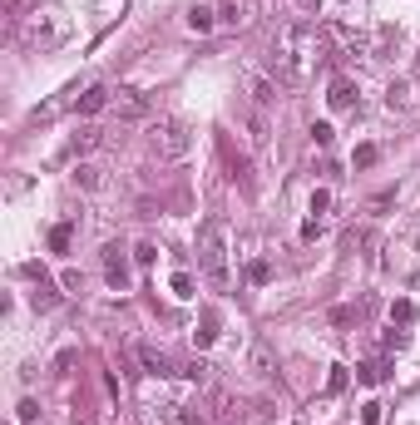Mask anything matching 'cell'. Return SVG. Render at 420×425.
Here are the masks:
<instances>
[{
    "label": "cell",
    "mask_w": 420,
    "mask_h": 425,
    "mask_svg": "<svg viewBox=\"0 0 420 425\" xmlns=\"http://www.w3.org/2000/svg\"><path fill=\"white\" fill-rule=\"evenodd\" d=\"M317 49H322L317 30H311L306 20H287V25L272 35V79L287 84V89L306 84L311 65H317Z\"/></svg>",
    "instance_id": "obj_1"
},
{
    "label": "cell",
    "mask_w": 420,
    "mask_h": 425,
    "mask_svg": "<svg viewBox=\"0 0 420 425\" xmlns=\"http://www.w3.org/2000/svg\"><path fill=\"white\" fill-rule=\"evenodd\" d=\"M15 30H20V40H25V49H60L65 40H70V20L60 15V10H30L25 20H15Z\"/></svg>",
    "instance_id": "obj_2"
},
{
    "label": "cell",
    "mask_w": 420,
    "mask_h": 425,
    "mask_svg": "<svg viewBox=\"0 0 420 425\" xmlns=\"http://www.w3.org/2000/svg\"><path fill=\"white\" fill-rule=\"evenodd\" d=\"M198 272L213 282L218 292L228 287V228L218 218L203 223V233H198Z\"/></svg>",
    "instance_id": "obj_3"
},
{
    "label": "cell",
    "mask_w": 420,
    "mask_h": 425,
    "mask_svg": "<svg viewBox=\"0 0 420 425\" xmlns=\"http://www.w3.org/2000/svg\"><path fill=\"white\" fill-rule=\"evenodd\" d=\"M148 148L164 158V164H183V158L193 153V134L183 119H153L148 124Z\"/></svg>",
    "instance_id": "obj_4"
},
{
    "label": "cell",
    "mask_w": 420,
    "mask_h": 425,
    "mask_svg": "<svg viewBox=\"0 0 420 425\" xmlns=\"http://www.w3.org/2000/svg\"><path fill=\"white\" fill-rule=\"evenodd\" d=\"M242 84H247V94H252V104H257V114H267L272 109V99H277V79H267L262 70H242Z\"/></svg>",
    "instance_id": "obj_5"
},
{
    "label": "cell",
    "mask_w": 420,
    "mask_h": 425,
    "mask_svg": "<svg viewBox=\"0 0 420 425\" xmlns=\"http://www.w3.org/2000/svg\"><path fill=\"white\" fill-rule=\"evenodd\" d=\"M109 104H114V114H119V119H129V124H134V119H148V99H143L139 89H119Z\"/></svg>",
    "instance_id": "obj_6"
},
{
    "label": "cell",
    "mask_w": 420,
    "mask_h": 425,
    "mask_svg": "<svg viewBox=\"0 0 420 425\" xmlns=\"http://www.w3.org/2000/svg\"><path fill=\"white\" fill-rule=\"evenodd\" d=\"M139 361L148 366V376H178V361H173L169 351H159L153 341H143V346H139Z\"/></svg>",
    "instance_id": "obj_7"
},
{
    "label": "cell",
    "mask_w": 420,
    "mask_h": 425,
    "mask_svg": "<svg viewBox=\"0 0 420 425\" xmlns=\"http://www.w3.org/2000/svg\"><path fill=\"white\" fill-rule=\"evenodd\" d=\"M104 277H109L114 292H129V262H124V252H119L114 242L104 247Z\"/></svg>",
    "instance_id": "obj_8"
},
{
    "label": "cell",
    "mask_w": 420,
    "mask_h": 425,
    "mask_svg": "<svg viewBox=\"0 0 420 425\" xmlns=\"http://www.w3.org/2000/svg\"><path fill=\"white\" fill-rule=\"evenodd\" d=\"M104 144V134L94 129V124H84V129H75L70 134V144H65V158H84V153H94Z\"/></svg>",
    "instance_id": "obj_9"
},
{
    "label": "cell",
    "mask_w": 420,
    "mask_h": 425,
    "mask_svg": "<svg viewBox=\"0 0 420 425\" xmlns=\"http://www.w3.org/2000/svg\"><path fill=\"white\" fill-rule=\"evenodd\" d=\"M104 104H109V89H104V84H89V89L75 99V109H79V114H99Z\"/></svg>",
    "instance_id": "obj_10"
},
{
    "label": "cell",
    "mask_w": 420,
    "mask_h": 425,
    "mask_svg": "<svg viewBox=\"0 0 420 425\" xmlns=\"http://www.w3.org/2000/svg\"><path fill=\"white\" fill-rule=\"evenodd\" d=\"M332 35H336V40L346 45V55H366V49H371V45H366V35H361V30H351V25H341V20L332 25Z\"/></svg>",
    "instance_id": "obj_11"
},
{
    "label": "cell",
    "mask_w": 420,
    "mask_h": 425,
    "mask_svg": "<svg viewBox=\"0 0 420 425\" xmlns=\"http://www.w3.org/2000/svg\"><path fill=\"white\" fill-rule=\"evenodd\" d=\"M75 183H79L84 193H99V188H104V169H99V164H75Z\"/></svg>",
    "instance_id": "obj_12"
},
{
    "label": "cell",
    "mask_w": 420,
    "mask_h": 425,
    "mask_svg": "<svg viewBox=\"0 0 420 425\" xmlns=\"http://www.w3.org/2000/svg\"><path fill=\"white\" fill-rule=\"evenodd\" d=\"M247 366L257 371V376H277V361H272V351L262 346V341H257V346L247 351Z\"/></svg>",
    "instance_id": "obj_13"
},
{
    "label": "cell",
    "mask_w": 420,
    "mask_h": 425,
    "mask_svg": "<svg viewBox=\"0 0 420 425\" xmlns=\"http://www.w3.org/2000/svg\"><path fill=\"white\" fill-rule=\"evenodd\" d=\"M218 25H228V30L247 25V6H242V0H228V6H218Z\"/></svg>",
    "instance_id": "obj_14"
},
{
    "label": "cell",
    "mask_w": 420,
    "mask_h": 425,
    "mask_svg": "<svg viewBox=\"0 0 420 425\" xmlns=\"http://www.w3.org/2000/svg\"><path fill=\"white\" fill-rule=\"evenodd\" d=\"M188 25H193L198 35H208V30L218 25V10H213V6H193V10H188Z\"/></svg>",
    "instance_id": "obj_15"
},
{
    "label": "cell",
    "mask_w": 420,
    "mask_h": 425,
    "mask_svg": "<svg viewBox=\"0 0 420 425\" xmlns=\"http://www.w3.org/2000/svg\"><path fill=\"white\" fill-rule=\"evenodd\" d=\"M30 297H35V307H40V311H49V307H55V302H60V292H55V282H49V277H40Z\"/></svg>",
    "instance_id": "obj_16"
},
{
    "label": "cell",
    "mask_w": 420,
    "mask_h": 425,
    "mask_svg": "<svg viewBox=\"0 0 420 425\" xmlns=\"http://www.w3.org/2000/svg\"><path fill=\"white\" fill-rule=\"evenodd\" d=\"M386 109H391V114H396V109H410V84L396 79V84L386 89Z\"/></svg>",
    "instance_id": "obj_17"
},
{
    "label": "cell",
    "mask_w": 420,
    "mask_h": 425,
    "mask_svg": "<svg viewBox=\"0 0 420 425\" xmlns=\"http://www.w3.org/2000/svg\"><path fill=\"white\" fill-rule=\"evenodd\" d=\"M327 99H332V109H351V104H356V89H351V84H346V79H336V84H332V94H327Z\"/></svg>",
    "instance_id": "obj_18"
},
{
    "label": "cell",
    "mask_w": 420,
    "mask_h": 425,
    "mask_svg": "<svg viewBox=\"0 0 420 425\" xmlns=\"http://www.w3.org/2000/svg\"><path fill=\"white\" fill-rule=\"evenodd\" d=\"M376 158H381V148H376V144H361V148L351 153V164H356V169H371Z\"/></svg>",
    "instance_id": "obj_19"
},
{
    "label": "cell",
    "mask_w": 420,
    "mask_h": 425,
    "mask_svg": "<svg viewBox=\"0 0 420 425\" xmlns=\"http://www.w3.org/2000/svg\"><path fill=\"white\" fill-rule=\"evenodd\" d=\"M346 381H351V376H346V366L336 361V366H332V376H327V391H332V396H341V391H346Z\"/></svg>",
    "instance_id": "obj_20"
},
{
    "label": "cell",
    "mask_w": 420,
    "mask_h": 425,
    "mask_svg": "<svg viewBox=\"0 0 420 425\" xmlns=\"http://www.w3.org/2000/svg\"><path fill=\"white\" fill-rule=\"evenodd\" d=\"M15 425H40V405H35V401H20V410H15Z\"/></svg>",
    "instance_id": "obj_21"
},
{
    "label": "cell",
    "mask_w": 420,
    "mask_h": 425,
    "mask_svg": "<svg viewBox=\"0 0 420 425\" xmlns=\"http://www.w3.org/2000/svg\"><path fill=\"white\" fill-rule=\"evenodd\" d=\"M70 238H75V228H70V223H60L55 233H49V247H55V252H65V247H70Z\"/></svg>",
    "instance_id": "obj_22"
},
{
    "label": "cell",
    "mask_w": 420,
    "mask_h": 425,
    "mask_svg": "<svg viewBox=\"0 0 420 425\" xmlns=\"http://www.w3.org/2000/svg\"><path fill=\"white\" fill-rule=\"evenodd\" d=\"M173 297H193V277L188 272H173Z\"/></svg>",
    "instance_id": "obj_23"
},
{
    "label": "cell",
    "mask_w": 420,
    "mask_h": 425,
    "mask_svg": "<svg viewBox=\"0 0 420 425\" xmlns=\"http://www.w3.org/2000/svg\"><path fill=\"white\" fill-rule=\"evenodd\" d=\"M327 208H332V193L317 188V193H311V212H327Z\"/></svg>",
    "instance_id": "obj_24"
},
{
    "label": "cell",
    "mask_w": 420,
    "mask_h": 425,
    "mask_svg": "<svg viewBox=\"0 0 420 425\" xmlns=\"http://www.w3.org/2000/svg\"><path fill=\"white\" fill-rule=\"evenodd\" d=\"M247 277H252V282H267V277H272V268H267V262H252Z\"/></svg>",
    "instance_id": "obj_25"
},
{
    "label": "cell",
    "mask_w": 420,
    "mask_h": 425,
    "mask_svg": "<svg viewBox=\"0 0 420 425\" xmlns=\"http://www.w3.org/2000/svg\"><path fill=\"white\" fill-rule=\"evenodd\" d=\"M60 282H65V292H79V287H84V277H79V272H75V268H70V272H65V277H60Z\"/></svg>",
    "instance_id": "obj_26"
},
{
    "label": "cell",
    "mask_w": 420,
    "mask_h": 425,
    "mask_svg": "<svg viewBox=\"0 0 420 425\" xmlns=\"http://www.w3.org/2000/svg\"><path fill=\"white\" fill-rule=\"evenodd\" d=\"M311 139H317V144L327 148V144H332V124H317V129H311Z\"/></svg>",
    "instance_id": "obj_27"
},
{
    "label": "cell",
    "mask_w": 420,
    "mask_h": 425,
    "mask_svg": "<svg viewBox=\"0 0 420 425\" xmlns=\"http://www.w3.org/2000/svg\"><path fill=\"white\" fill-rule=\"evenodd\" d=\"M415 70H420V60H415Z\"/></svg>",
    "instance_id": "obj_28"
}]
</instances>
